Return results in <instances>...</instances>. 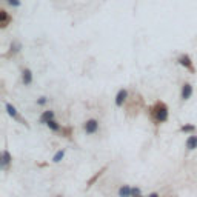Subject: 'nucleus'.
<instances>
[{"mask_svg":"<svg viewBox=\"0 0 197 197\" xmlns=\"http://www.w3.org/2000/svg\"><path fill=\"white\" fill-rule=\"evenodd\" d=\"M151 117L156 123H163L168 120V116H169V111H168V106L163 103V102H156V103L151 106Z\"/></svg>","mask_w":197,"mask_h":197,"instance_id":"nucleus-1","label":"nucleus"},{"mask_svg":"<svg viewBox=\"0 0 197 197\" xmlns=\"http://www.w3.org/2000/svg\"><path fill=\"white\" fill-rule=\"evenodd\" d=\"M83 130H85L86 134H96L98 131V122L96 119H89L86 120L85 125H83Z\"/></svg>","mask_w":197,"mask_h":197,"instance_id":"nucleus-2","label":"nucleus"},{"mask_svg":"<svg viewBox=\"0 0 197 197\" xmlns=\"http://www.w3.org/2000/svg\"><path fill=\"white\" fill-rule=\"evenodd\" d=\"M13 162V156L9 154L8 149H3L2 151V157H0V166H2V169L5 171V169H8L9 163Z\"/></svg>","mask_w":197,"mask_h":197,"instance_id":"nucleus-3","label":"nucleus"},{"mask_svg":"<svg viewBox=\"0 0 197 197\" xmlns=\"http://www.w3.org/2000/svg\"><path fill=\"white\" fill-rule=\"evenodd\" d=\"M5 108H6V112H8V116H11L13 119H16V120H19V122H22V123H26L25 120L20 119V116H19V112H17V109H16V106H14V105L6 103Z\"/></svg>","mask_w":197,"mask_h":197,"instance_id":"nucleus-4","label":"nucleus"},{"mask_svg":"<svg viewBox=\"0 0 197 197\" xmlns=\"http://www.w3.org/2000/svg\"><path fill=\"white\" fill-rule=\"evenodd\" d=\"M185 146H186L188 151H194L196 148H197V136L194 134V132H192V134L186 139V142H185Z\"/></svg>","mask_w":197,"mask_h":197,"instance_id":"nucleus-5","label":"nucleus"},{"mask_svg":"<svg viewBox=\"0 0 197 197\" xmlns=\"http://www.w3.org/2000/svg\"><path fill=\"white\" fill-rule=\"evenodd\" d=\"M128 97V91L126 89H120L119 93H117L116 96V106H122V105L125 103V100H126Z\"/></svg>","mask_w":197,"mask_h":197,"instance_id":"nucleus-6","label":"nucleus"},{"mask_svg":"<svg viewBox=\"0 0 197 197\" xmlns=\"http://www.w3.org/2000/svg\"><path fill=\"white\" fill-rule=\"evenodd\" d=\"M52 119H54V111H51V109H49V111H43V112H42L39 122L43 123V125H46L49 120H52Z\"/></svg>","mask_w":197,"mask_h":197,"instance_id":"nucleus-7","label":"nucleus"},{"mask_svg":"<svg viewBox=\"0 0 197 197\" xmlns=\"http://www.w3.org/2000/svg\"><path fill=\"white\" fill-rule=\"evenodd\" d=\"M119 197H132V188L130 185H122L119 188Z\"/></svg>","mask_w":197,"mask_h":197,"instance_id":"nucleus-8","label":"nucleus"},{"mask_svg":"<svg viewBox=\"0 0 197 197\" xmlns=\"http://www.w3.org/2000/svg\"><path fill=\"white\" fill-rule=\"evenodd\" d=\"M191 96H192V86L189 85V83H185V85L182 86V98L188 100Z\"/></svg>","mask_w":197,"mask_h":197,"instance_id":"nucleus-9","label":"nucleus"},{"mask_svg":"<svg viewBox=\"0 0 197 197\" xmlns=\"http://www.w3.org/2000/svg\"><path fill=\"white\" fill-rule=\"evenodd\" d=\"M179 63L182 66L188 68V69L194 71V68H192V63H191V59H189V56H182V57H179Z\"/></svg>","mask_w":197,"mask_h":197,"instance_id":"nucleus-10","label":"nucleus"},{"mask_svg":"<svg viewBox=\"0 0 197 197\" xmlns=\"http://www.w3.org/2000/svg\"><path fill=\"white\" fill-rule=\"evenodd\" d=\"M23 75H22V79H23V83L25 85H31L32 83V73H31V69H23V73H22Z\"/></svg>","mask_w":197,"mask_h":197,"instance_id":"nucleus-11","label":"nucleus"},{"mask_svg":"<svg viewBox=\"0 0 197 197\" xmlns=\"http://www.w3.org/2000/svg\"><path fill=\"white\" fill-rule=\"evenodd\" d=\"M46 126H48L51 131H54V132H59L60 130H62V126H60V125H59L57 122H56L54 119H52V120H49V122L46 123Z\"/></svg>","mask_w":197,"mask_h":197,"instance_id":"nucleus-12","label":"nucleus"},{"mask_svg":"<svg viewBox=\"0 0 197 197\" xmlns=\"http://www.w3.org/2000/svg\"><path fill=\"white\" fill-rule=\"evenodd\" d=\"M63 157H65V149H59L57 153L52 156V162H54V163H59V162L63 160Z\"/></svg>","mask_w":197,"mask_h":197,"instance_id":"nucleus-13","label":"nucleus"},{"mask_svg":"<svg viewBox=\"0 0 197 197\" xmlns=\"http://www.w3.org/2000/svg\"><path fill=\"white\" fill-rule=\"evenodd\" d=\"M180 131L182 132H194L196 131V126H194V125H182Z\"/></svg>","mask_w":197,"mask_h":197,"instance_id":"nucleus-14","label":"nucleus"},{"mask_svg":"<svg viewBox=\"0 0 197 197\" xmlns=\"http://www.w3.org/2000/svg\"><path fill=\"white\" fill-rule=\"evenodd\" d=\"M105 169H106V168H102V169H100V171H98V173L96 174V176H94V177H93V179H91V180L88 182V186H91V185H93V183H94V182H96V180L98 179V177H100V176H102V174H103V171H105Z\"/></svg>","mask_w":197,"mask_h":197,"instance_id":"nucleus-15","label":"nucleus"},{"mask_svg":"<svg viewBox=\"0 0 197 197\" xmlns=\"http://www.w3.org/2000/svg\"><path fill=\"white\" fill-rule=\"evenodd\" d=\"M0 16H2V26H6V22H8V16H6V13H5V11H2Z\"/></svg>","mask_w":197,"mask_h":197,"instance_id":"nucleus-16","label":"nucleus"},{"mask_svg":"<svg viewBox=\"0 0 197 197\" xmlns=\"http://www.w3.org/2000/svg\"><path fill=\"white\" fill-rule=\"evenodd\" d=\"M140 194H142V191H140V188H139V186H134V188H132V197L140 196Z\"/></svg>","mask_w":197,"mask_h":197,"instance_id":"nucleus-17","label":"nucleus"},{"mask_svg":"<svg viewBox=\"0 0 197 197\" xmlns=\"http://www.w3.org/2000/svg\"><path fill=\"white\" fill-rule=\"evenodd\" d=\"M46 102H48V98H46V97H40L39 100H37V105H45Z\"/></svg>","mask_w":197,"mask_h":197,"instance_id":"nucleus-18","label":"nucleus"},{"mask_svg":"<svg viewBox=\"0 0 197 197\" xmlns=\"http://www.w3.org/2000/svg\"><path fill=\"white\" fill-rule=\"evenodd\" d=\"M6 2H8L9 5H14V6H19V5H20V2H19V0H6Z\"/></svg>","mask_w":197,"mask_h":197,"instance_id":"nucleus-19","label":"nucleus"},{"mask_svg":"<svg viewBox=\"0 0 197 197\" xmlns=\"http://www.w3.org/2000/svg\"><path fill=\"white\" fill-rule=\"evenodd\" d=\"M62 131L66 134V137H71V130H69V128H66V130H62Z\"/></svg>","mask_w":197,"mask_h":197,"instance_id":"nucleus-20","label":"nucleus"},{"mask_svg":"<svg viewBox=\"0 0 197 197\" xmlns=\"http://www.w3.org/2000/svg\"><path fill=\"white\" fill-rule=\"evenodd\" d=\"M148 197H160V194H159V192H151Z\"/></svg>","mask_w":197,"mask_h":197,"instance_id":"nucleus-21","label":"nucleus"},{"mask_svg":"<svg viewBox=\"0 0 197 197\" xmlns=\"http://www.w3.org/2000/svg\"><path fill=\"white\" fill-rule=\"evenodd\" d=\"M136 197H145V196H142V194H140V196H136Z\"/></svg>","mask_w":197,"mask_h":197,"instance_id":"nucleus-22","label":"nucleus"},{"mask_svg":"<svg viewBox=\"0 0 197 197\" xmlns=\"http://www.w3.org/2000/svg\"><path fill=\"white\" fill-rule=\"evenodd\" d=\"M56 197H63V196H56Z\"/></svg>","mask_w":197,"mask_h":197,"instance_id":"nucleus-23","label":"nucleus"}]
</instances>
